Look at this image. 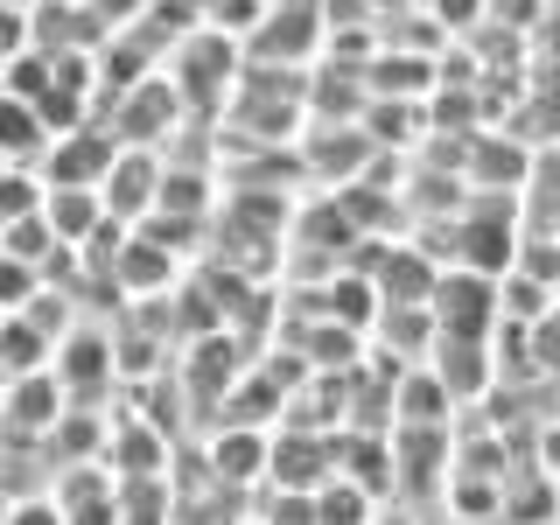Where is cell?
Wrapping results in <instances>:
<instances>
[{
  "label": "cell",
  "instance_id": "6da1fadb",
  "mask_svg": "<svg viewBox=\"0 0 560 525\" xmlns=\"http://www.w3.org/2000/svg\"><path fill=\"white\" fill-rule=\"evenodd\" d=\"M28 133H43V127H35V113H22V105H0V148H28Z\"/></svg>",
  "mask_w": 560,
  "mask_h": 525
}]
</instances>
